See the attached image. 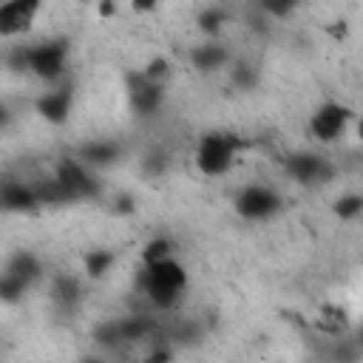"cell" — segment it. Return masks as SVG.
Returning <instances> with one entry per match:
<instances>
[{
    "mask_svg": "<svg viewBox=\"0 0 363 363\" xmlns=\"http://www.w3.org/2000/svg\"><path fill=\"white\" fill-rule=\"evenodd\" d=\"M227 20H230V14H227L221 6H207V9L199 14V28H201L204 34H210V37H218Z\"/></svg>",
    "mask_w": 363,
    "mask_h": 363,
    "instance_id": "d6986e66",
    "label": "cell"
},
{
    "mask_svg": "<svg viewBox=\"0 0 363 363\" xmlns=\"http://www.w3.org/2000/svg\"><path fill=\"white\" fill-rule=\"evenodd\" d=\"M170 357H173L170 346H164V343H162V346H156V349H153V352L145 357V363H167Z\"/></svg>",
    "mask_w": 363,
    "mask_h": 363,
    "instance_id": "d4e9b609",
    "label": "cell"
},
{
    "mask_svg": "<svg viewBox=\"0 0 363 363\" xmlns=\"http://www.w3.org/2000/svg\"><path fill=\"white\" fill-rule=\"evenodd\" d=\"M173 241L159 235V238H150L145 247H142V264H156V261H164V258H173Z\"/></svg>",
    "mask_w": 363,
    "mask_h": 363,
    "instance_id": "44dd1931",
    "label": "cell"
},
{
    "mask_svg": "<svg viewBox=\"0 0 363 363\" xmlns=\"http://www.w3.org/2000/svg\"><path fill=\"white\" fill-rule=\"evenodd\" d=\"M34 187V196H37V204H68V201H74L71 196H68V190L51 176V179H40L37 184H31Z\"/></svg>",
    "mask_w": 363,
    "mask_h": 363,
    "instance_id": "2e32d148",
    "label": "cell"
},
{
    "mask_svg": "<svg viewBox=\"0 0 363 363\" xmlns=\"http://www.w3.org/2000/svg\"><path fill=\"white\" fill-rule=\"evenodd\" d=\"M37 113L51 122V125H62L68 122L71 116V108H74V91L71 88H54V91H45L37 96Z\"/></svg>",
    "mask_w": 363,
    "mask_h": 363,
    "instance_id": "8fae6325",
    "label": "cell"
},
{
    "mask_svg": "<svg viewBox=\"0 0 363 363\" xmlns=\"http://www.w3.org/2000/svg\"><path fill=\"white\" fill-rule=\"evenodd\" d=\"M335 216L340 218V221H354L360 213H363V196L360 193H346V196H340L337 201H335Z\"/></svg>",
    "mask_w": 363,
    "mask_h": 363,
    "instance_id": "7402d4cb",
    "label": "cell"
},
{
    "mask_svg": "<svg viewBox=\"0 0 363 363\" xmlns=\"http://www.w3.org/2000/svg\"><path fill=\"white\" fill-rule=\"evenodd\" d=\"M352 122V108L335 99H326L315 108V113L309 116V133L318 142H335L343 136L346 125Z\"/></svg>",
    "mask_w": 363,
    "mask_h": 363,
    "instance_id": "8992f818",
    "label": "cell"
},
{
    "mask_svg": "<svg viewBox=\"0 0 363 363\" xmlns=\"http://www.w3.org/2000/svg\"><path fill=\"white\" fill-rule=\"evenodd\" d=\"M68 68V40H40L26 45V74H34L37 79L57 82L65 77Z\"/></svg>",
    "mask_w": 363,
    "mask_h": 363,
    "instance_id": "3957f363",
    "label": "cell"
},
{
    "mask_svg": "<svg viewBox=\"0 0 363 363\" xmlns=\"http://www.w3.org/2000/svg\"><path fill=\"white\" fill-rule=\"evenodd\" d=\"M9 119H11V113H9V108L6 105H0V130L9 125Z\"/></svg>",
    "mask_w": 363,
    "mask_h": 363,
    "instance_id": "f1b7e54d",
    "label": "cell"
},
{
    "mask_svg": "<svg viewBox=\"0 0 363 363\" xmlns=\"http://www.w3.org/2000/svg\"><path fill=\"white\" fill-rule=\"evenodd\" d=\"M37 14H40V3L37 0L0 3V37H20V34L31 31Z\"/></svg>",
    "mask_w": 363,
    "mask_h": 363,
    "instance_id": "ba28073f",
    "label": "cell"
},
{
    "mask_svg": "<svg viewBox=\"0 0 363 363\" xmlns=\"http://www.w3.org/2000/svg\"><path fill=\"white\" fill-rule=\"evenodd\" d=\"M136 284L150 306H156L159 312H167L187 292V269L182 261H176V255L156 264H142Z\"/></svg>",
    "mask_w": 363,
    "mask_h": 363,
    "instance_id": "6da1fadb",
    "label": "cell"
},
{
    "mask_svg": "<svg viewBox=\"0 0 363 363\" xmlns=\"http://www.w3.org/2000/svg\"><path fill=\"white\" fill-rule=\"evenodd\" d=\"M145 167H147V173H162L164 170V153H150L147 159H145Z\"/></svg>",
    "mask_w": 363,
    "mask_h": 363,
    "instance_id": "4316f807",
    "label": "cell"
},
{
    "mask_svg": "<svg viewBox=\"0 0 363 363\" xmlns=\"http://www.w3.org/2000/svg\"><path fill=\"white\" fill-rule=\"evenodd\" d=\"M34 207H40V204H37L34 187L28 182L11 179V176L0 179V210H6V213H28Z\"/></svg>",
    "mask_w": 363,
    "mask_h": 363,
    "instance_id": "30bf717a",
    "label": "cell"
},
{
    "mask_svg": "<svg viewBox=\"0 0 363 363\" xmlns=\"http://www.w3.org/2000/svg\"><path fill=\"white\" fill-rule=\"evenodd\" d=\"M286 173L303 184V187H315V184H326L332 176H335V164L323 156V153H315V150H301V153H292L286 159Z\"/></svg>",
    "mask_w": 363,
    "mask_h": 363,
    "instance_id": "52a82bcc",
    "label": "cell"
},
{
    "mask_svg": "<svg viewBox=\"0 0 363 363\" xmlns=\"http://www.w3.org/2000/svg\"><path fill=\"white\" fill-rule=\"evenodd\" d=\"M3 269L11 272V275H17L20 281H26L28 286H34V284L43 278V264H40V258H37L34 252H28V250H17V252L6 261Z\"/></svg>",
    "mask_w": 363,
    "mask_h": 363,
    "instance_id": "9a60e30c",
    "label": "cell"
},
{
    "mask_svg": "<svg viewBox=\"0 0 363 363\" xmlns=\"http://www.w3.org/2000/svg\"><path fill=\"white\" fill-rule=\"evenodd\" d=\"M54 179L68 190V196L74 201H82V199H96L99 196V179L94 176L91 167H85L77 156H65L57 170H54Z\"/></svg>",
    "mask_w": 363,
    "mask_h": 363,
    "instance_id": "277c9868",
    "label": "cell"
},
{
    "mask_svg": "<svg viewBox=\"0 0 363 363\" xmlns=\"http://www.w3.org/2000/svg\"><path fill=\"white\" fill-rule=\"evenodd\" d=\"M113 264H116V252L113 250H91L85 255V275L88 278H105Z\"/></svg>",
    "mask_w": 363,
    "mask_h": 363,
    "instance_id": "e0dca14e",
    "label": "cell"
},
{
    "mask_svg": "<svg viewBox=\"0 0 363 363\" xmlns=\"http://www.w3.org/2000/svg\"><path fill=\"white\" fill-rule=\"evenodd\" d=\"M119 153H122V147L116 145V142H111V139H94V142H85L82 147H79V153H77V159L85 164V167H108V164H113L116 159H119Z\"/></svg>",
    "mask_w": 363,
    "mask_h": 363,
    "instance_id": "4fadbf2b",
    "label": "cell"
},
{
    "mask_svg": "<svg viewBox=\"0 0 363 363\" xmlns=\"http://www.w3.org/2000/svg\"><path fill=\"white\" fill-rule=\"evenodd\" d=\"M99 11H102V14H113V11H116V6H111V3H105V6H99Z\"/></svg>",
    "mask_w": 363,
    "mask_h": 363,
    "instance_id": "4dcf8cb0",
    "label": "cell"
},
{
    "mask_svg": "<svg viewBox=\"0 0 363 363\" xmlns=\"http://www.w3.org/2000/svg\"><path fill=\"white\" fill-rule=\"evenodd\" d=\"M113 210H119V213H130V210H133V199H130V196H119L116 204H113Z\"/></svg>",
    "mask_w": 363,
    "mask_h": 363,
    "instance_id": "83f0119b",
    "label": "cell"
},
{
    "mask_svg": "<svg viewBox=\"0 0 363 363\" xmlns=\"http://www.w3.org/2000/svg\"><path fill=\"white\" fill-rule=\"evenodd\" d=\"M167 74H170V65H167V60H164V57H153V60L142 68V77H145V79H150V82H159V85H164Z\"/></svg>",
    "mask_w": 363,
    "mask_h": 363,
    "instance_id": "603a6c76",
    "label": "cell"
},
{
    "mask_svg": "<svg viewBox=\"0 0 363 363\" xmlns=\"http://www.w3.org/2000/svg\"><path fill=\"white\" fill-rule=\"evenodd\" d=\"M31 286L26 284V281H20L17 275H11V272H0V301L3 303H17L26 292H28Z\"/></svg>",
    "mask_w": 363,
    "mask_h": 363,
    "instance_id": "ffe728a7",
    "label": "cell"
},
{
    "mask_svg": "<svg viewBox=\"0 0 363 363\" xmlns=\"http://www.w3.org/2000/svg\"><path fill=\"white\" fill-rule=\"evenodd\" d=\"M190 65L196 71H218L224 65H230V48L218 40H210V43H201V45H193L190 48Z\"/></svg>",
    "mask_w": 363,
    "mask_h": 363,
    "instance_id": "7c38bea8",
    "label": "cell"
},
{
    "mask_svg": "<svg viewBox=\"0 0 363 363\" xmlns=\"http://www.w3.org/2000/svg\"><path fill=\"white\" fill-rule=\"evenodd\" d=\"M235 213L247 221H264L281 210V196L267 184H247L233 199Z\"/></svg>",
    "mask_w": 363,
    "mask_h": 363,
    "instance_id": "5b68a950",
    "label": "cell"
},
{
    "mask_svg": "<svg viewBox=\"0 0 363 363\" xmlns=\"http://www.w3.org/2000/svg\"><path fill=\"white\" fill-rule=\"evenodd\" d=\"M79 363H105V360H102V357H94V354H85Z\"/></svg>",
    "mask_w": 363,
    "mask_h": 363,
    "instance_id": "f546056e",
    "label": "cell"
},
{
    "mask_svg": "<svg viewBox=\"0 0 363 363\" xmlns=\"http://www.w3.org/2000/svg\"><path fill=\"white\" fill-rule=\"evenodd\" d=\"M241 150V142L238 136L233 133H224V130H213V133H204L196 145V167L199 173L216 179V176H224L233 164H235V156Z\"/></svg>",
    "mask_w": 363,
    "mask_h": 363,
    "instance_id": "7a4b0ae2",
    "label": "cell"
},
{
    "mask_svg": "<svg viewBox=\"0 0 363 363\" xmlns=\"http://www.w3.org/2000/svg\"><path fill=\"white\" fill-rule=\"evenodd\" d=\"M128 99L139 116H153V113H159V108L164 102V85L145 79L142 71L130 74L128 77Z\"/></svg>",
    "mask_w": 363,
    "mask_h": 363,
    "instance_id": "9c48e42d",
    "label": "cell"
},
{
    "mask_svg": "<svg viewBox=\"0 0 363 363\" xmlns=\"http://www.w3.org/2000/svg\"><path fill=\"white\" fill-rule=\"evenodd\" d=\"M233 82H235L238 88H244V91H250V88L255 85V71H252L250 65H244V62H238V65H233Z\"/></svg>",
    "mask_w": 363,
    "mask_h": 363,
    "instance_id": "cb8c5ba5",
    "label": "cell"
},
{
    "mask_svg": "<svg viewBox=\"0 0 363 363\" xmlns=\"http://www.w3.org/2000/svg\"><path fill=\"white\" fill-rule=\"evenodd\" d=\"M261 9H264L267 14H272V17H284V14H289L295 6H292V3H264Z\"/></svg>",
    "mask_w": 363,
    "mask_h": 363,
    "instance_id": "484cf974",
    "label": "cell"
},
{
    "mask_svg": "<svg viewBox=\"0 0 363 363\" xmlns=\"http://www.w3.org/2000/svg\"><path fill=\"white\" fill-rule=\"evenodd\" d=\"M51 303L57 306V309H62V312H71L77 303H79V298H82V284L74 278V275H57L54 281H51Z\"/></svg>",
    "mask_w": 363,
    "mask_h": 363,
    "instance_id": "5bb4252c",
    "label": "cell"
},
{
    "mask_svg": "<svg viewBox=\"0 0 363 363\" xmlns=\"http://www.w3.org/2000/svg\"><path fill=\"white\" fill-rule=\"evenodd\" d=\"M94 343L102 346V349H119V346H125V343H122V332H119V318L102 320V323L94 329Z\"/></svg>",
    "mask_w": 363,
    "mask_h": 363,
    "instance_id": "ac0fdd59",
    "label": "cell"
}]
</instances>
